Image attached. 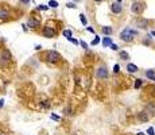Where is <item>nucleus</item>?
Returning <instances> with one entry per match:
<instances>
[{
    "label": "nucleus",
    "instance_id": "obj_1",
    "mask_svg": "<svg viewBox=\"0 0 155 135\" xmlns=\"http://www.w3.org/2000/svg\"><path fill=\"white\" fill-rule=\"evenodd\" d=\"M135 35H138V31H136V30H132V28H125V30L121 31L120 38H121L123 41H125V42H131V41L135 38Z\"/></svg>",
    "mask_w": 155,
    "mask_h": 135
},
{
    "label": "nucleus",
    "instance_id": "obj_2",
    "mask_svg": "<svg viewBox=\"0 0 155 135\" xmlns=\"http://www.w3.org/2000/svg\"><path fill=\"white\" fill-rule=\"evenodd\" d=\"M59 59H61V55H59V53H57V51H54V50H51V51H49L47 53V61L49 62H58Z\"/></svg>",
    "mask_w": 155,
    "mask_h": 135
},
{
    "label": "nucleus",
    "instance_id": "obj_3",
    "mask_svg": "<svg viewBox=\"0 0 155 135\" xmlns=\"http://www.w3.org/2000/svg\"><path fill=\"white\" fill-rule=\"evenodd\" d=\"M96 76L98 77V78H107L108 77V70L105 66H101V68H98L96 72Z\"/></svg>",
    "mask_w": 155,
    "mask_h": 135
},
{
    "label": "nucleus",
    "instance_id": "obj_4",
    "mask_svg": "<svg viewBox=\"0 0 155 135\" xmlns=\"http://www.w3.org/2000/svg\"><path fill=\"white\" fill-rule=\"evenodd\" d=\"M131 10H132V12L134 14H140L142 12V10H143V3H134L132 4V7H131Z\"/></svg>",
    "mask_w": 155,
    "mask_h": 135
},
{
    "label": "nucleus",
    "instance_id": "obj_5",
    "mask_svg": "<svg viewBox=\"0 0 155 135\" xmlns=\"http://www.w3.org/2000/svg\"><path fill=\"white\" fill-rule=\"evenodd\" d=\"M43 34H45L46 38H53L54 35H55V32H54V30L51 27H45V28H43Z\"/></svg>",
    "mask_w": 155,
    "mask_h": 135
},
{
    "label": "nucleus",
    "instance_id": "obj_6",
    "mask_svg": "<svg viewBox=\"0 0 155 135\" xmlns=\"http://www.w3.org/2000/svg\"><path fill=\"white\" fill-rule=\"evenodd\" d=\"M111 10H112L113 14H120L121 12V4L120 3H113L111 5Z\"/></svg>",
    "mask_w": 155,
    "mask_h": 135
},
{
    "label": "nucleus",
    "instance_id": "obj_7",
    "mask_svg": "<svg viewBox=\"0 0 155 135\" xmlns=\"http://www.w3.org/2000/svg\"><path fill=\"white\" fill-rule=\"evenodd\" d=\"M27 24H28V27H31V28H35V27L39 26V20H35V19H30Z\"/></svg>",
    "mask_w": 155,
    "mask_h": 135
},
{
    "label": "nucleus",
    "instance_id": "obj_8",
    "mask_svg": "<svg viewBox=\"0 0 155 135\" xmlns=\"http://www.w3.org/2000/svg\"><path fill=\"white\" fill-rule=\"evenodd\" d=\"M127 70H128L129 73H135V72H138V66L134 64H128L127 65Z\"/></svg>",
    "mask_w": 155,
    "mask_h": 135
},
{
    "label": "nucleus",
    "instance_id": "obj_9",
    "mask_svg": "<svg viewBox=\"0 0 155 135\" xmlns=\"http://www.w3.org/2000/svg\"><path fill=\"white\" fill-rule=\"evenodd\" d=\"M111 45H112V39H111V38H108V37L102 38V46H104V47L111 46Z\"/></svg>",
    "mask_w": 155,
    "mask_h": 135
},
{
    "label": "nucleus",
    "instance_id": "obj_10",
    "mask_svg": "<svg viewBox=\"0 0 155 135\" xmlns=\"http://www.w3.org/2000/svg\"><path fill=\"white\" fill-rule=\"evenodd\" d=\"M139 119L142 120V122H147V120H148V113L147 112H140L139 113Z\"/></svg>",
    "mask_w": 155,
    "mask_h": 135
},
{
    "label": "nucleus",
    "instance_id": "obj_11",
    "mask_svg": "<svg viewBox=\"0 0 155 135\" xmlns=\"http://www.w3.org/2000/svg\"><path fill=\"white\" fill-rule=\"evenodd\" d=\"M147 111H148V113H155V103H150L147 105Z\"/></svg>",
    "mask_w": 155,
    "mask_h": 135
},
{
    "label": "nucleus",
    "instance_id": "obj_12",
    "mask_svg": "<svg viewBox=\"0 0 155 135\" xmlns=\"http://www.w3.org/2000/svg\"><path fill=\"white\" fill-rule=\"evenodd\" d=\"M101 31H102V34H105V35H111V34H112V28H111V27H102Z\"/></svg>",
    "mask_w": 155,
    "mask_h": 135
},
{
    "label": "nucleus",
    "instance_id": "obj_13",
    "mask_svg": "<svg viewBox=\"0 0 155 135\" xmlns=\"http://www.w3.org/2000/svg\"><path fill=\"white\" fill-rule=\"evenodd\" d=\"M120 58L124 59V61H127V59H129V55L127 51H120Z\"/></svg>",
    "mask_w": 155,
    "mask_h": 135
},
{
    "label": "nucleus",
    "instance_id": "obj_14",
    "mask_svg": "<svg viewBox=\"0 0 155 135\" xmlns=\"http://www.w3.org/2000/svg\"><path fill=\"white\" fill-rule=\"evenodd\" d=\"M146 76H147L148 78H151V80H152V78H154V77H155V73H154V70H152V69L147 70V72H146Z\"/></svg>",
    "mask_w": 155,
    "mask_h": 135
},
{
    "label": "nucleus",
    "instance_id": "obj_15",
    "mask_svg": "<svg viewBox=\"0 0 155 135\" xmlns=\"http://www.w3.org/2000/svg\"><path fill=\"white\" fill-rule=\"evenodd\" d=\"M147 23H148L147 20H139L138 22V26L142 27V28H147Z\"/></svg>",
    "mask_w": 155,
    "mask_h": 135
},
{
    "label": "nucleus",
    "instance_id": "obj_16",
    "mask_svg": "<svg viewBox=\"0 0 155 135\" xmlns=\"http://www.w3.org/2000/svg\"><path fill=\"white\" fill-rule=\"evenodd\" d=\"M8 16V12L5 10H0V19H4V18H7Z\"/></svg>",
    "mask_w": 155,
    "mask_h": 135
},
{
    "label": "nucleus",
    "instance_id": "obj_17",
    "mask_svg": "<svg viewBox=\"0 0 155 135\" xmlns=\"http://www.w3.org/2000/svg\"><path fill=\"white\" fill-rule=\"evenodd\" d=\"M49 7H51V8H57V7H58V3H57L55 0H50V3H49Z\"/></svg>",
    "mask_w": 155,
    "mask_h": 135
},
{
    "label": "nucleus",
    "instance_id": "obj_18",
    "mask_svg": "<svg viewBox=\"0 0 155 135\" xmlns=\"http://www.w3.org/2000/svg\"><path fill=\"white\" fill-rule=\"evenodd\" d=\"M80 20H81V23H82V24H86V23H88V20H86V18H85V15H84V14H81V15H80Z\"/></svg>",
    "mask_w": 155,
    "mask_h": 135
},
{
    "label": "nucleus",
    "instance_id": "obj_19",
    "mask_svg": "<svg viewBox=\"0 0 155 135\" xmlns=\"http://www.w3.org/2000/svg\"><path fill=\"white\" fill-rule=\"evenodd\" d=\"M64 37H66L68 39L72 38V31H70V30H65V31H64Z\"/></svg>",
    "mask_w": 155,
    "mask_h": 135
},
{
    "label": "nucleus",
    "instance_id": "obj_20",
    "mask_svg": "<svg viewBox=\"0 0 155 135\" xmlns=\"http://www.w3.org/2000/svg\"><path fill=\"white\" fill-rule=\"evenodd\" d=\"M98 42H100V37H97V35H96V38L92 41V46H96V45H98Z\"/></svg>",
    "mask_w": 155,
    "mask_h": 135
},
{
    "label": "nucleus",
    "instance_id": "obj_21",
    "mask_svg": "<svg viewBox=\"0 0 155 135\" xmlns=\"http://www.w3.org/2000/svg\"><path fill=\"white\" fill-rule=\"evenodd\" d=\"M140 86H142V80H135V88L138 89Z\"/></svg>",
    "mask_w": 155,
    "mask_h": 135
},
{
    "label": "nucleus",
    "instance_id": "obj_22",
    "mask_svg": "<svg viewBox=\"0 0 155 135\" xmlns=\"http://www.w3.org/2000/svg\"><path fill=\"white\" fill-rule=\"evenodd\" d=\"M113 72H115V73H119V72H120V66H119V65H115V66H113Z\"/></svg>",
    "mask_w": 155,
    "mask_h": 135
},
{
    "label": "nucleus",
    "instance_id": "obj_23",
    "mask_svg": "<svg viewBox=\"0 0 155 135\" xmlns=\"http://www.w3.org/2000/svg\"><path fill=\"white\" fill-rule=\"evenodd\" d=\"M147 132H148V135H155L154 134V128H152V127H150V128L147 130Z\"/></svg>",
    "mask_w": 155,
    "mask_h": 135
},
{
    "label": "nucleus",
    "instance_id": "obj_24",
    "mask_svg": "<svg viewBox=\"0 0 155 135\" xmlns=\"http://www.w3.org/2000/svg\"><path fill=\"white\" fill-rule=\"evenodd\" d=\"M81 46H82V47H84V49H88V45H86V43L85 42H84V41H81Z\"/></svg>",
    "mask_w": 155,
    "mask_h": 135
},
{
    "label": "nucleus",
    "instance_id": "obj_25",
    "mask_svg": "<svg viewBox=\"0 0 155 135\" xmlns=\"http://www.w3.org/2000/svg\"><path fill=\"white\" fill-rule=\"evenodd\" d=\"M111 49L112 50H119V46L117 45H111Z\"/></svg>",
    "mask_w": 155,
    "mask_h": 135
},
{
    "label": "nucleus",
    "instance_id": "obj_26",
    "mask_svg": "<svg viewBox=\"0 0 155 135\" xmlns=\"http://www.w3.org/2000/svg\"><path fill=\"white\" fill-rule=\"evenodd\" d=\"M68 7H69V8H76V4H73V3H69V4H68Z\"/></svg>",
    "mask_w": 155,
    "mask_h": 135
},
{
    "label": "nucleus",
    "instance_id": "obj_27",
    "mask_svg": "<svg viewBox=\"0 0 155 135\" xmlns=\"http://www.w3.org/2000/svg\"><path fill=\"white\" fill-rule=\"evenodd\" d=\"M38 8H39V10H47V7H46V5H39Z\"/></svg>",
    "mask_w": 155,
    "mask_h": 135
},
{
    "label": "nucleus",
    "instance_id": "obj_28",
    "mask_svg": "<svg viewBox=\"0 0 155 135\" xmlns=\"http://www.w3.org/2000/svg\"><path fill=\"white\" fill-rule=\"evenodd\" d=\"M51 119H53V120H58V116H57V115H51Z\"/></svg>",
    "mask_w": 155,
    "mask_h": 135
},
{
    "label": "nucleus",
    "instance_id": "obj_29",
    "mask_svg": "<svg viewBox=\"0 0 155 135\" xmlns=\"http://www.w3.org/2000/svg\"><path fill=\"white\" fill-rule=\"evenodd\" d=\"M69 41H70V42H73V43H76V45L78 43V42H77V41H76V39H73V38H69Z\"/></svg>",
    "mask_w": 155,
    "mask_h": 135
},
{
    "label": "nucleus",
    "instance_id": "obj_30",
    "mask_svg": "<svg viewBox=\"0 0 155 135\" xmlns=\"http://www.w3.org/2000/svg\"><path fill=\"white\" fill-rule=\"evenodd\" d=\"M3 104H4V100H3V99H1V100H0V108L3 107Z\"/></svg>",
    "mask_w": 155,
    "mask_h": 135
},
{
    "label": "nucleus",
    "instance_id": "obj_31",
    "mask_svg": "<svg viewBox=\"0 0 155 135\" xmlns=\"http://www.w3.org/2000/svg\"><path fill=\"white\" fill-rule=\"evenodd\" d=\"M88 31H91V32H95V30H93L92 27H88Z\"/></svg>",
    "mask_w": 155,
    "mask_h": 135
},
{
    "label": "nucleus",
    "instance_id": "obj_32",
    "mask_svg": "<svg viewBox=\"0 0 155 135\" xmlns=\"http://www.w3.org/2000/svg\"><path fill=\"white\" fill-rule=\"evenodd\" d=\"M23 3H30V0H22Z\"/></svg>",
    "mask_w": 155,
    "mask_h": 135
},
{
    "label": "nucleus",
    "instance_id": "obj_33",
    "mask_svg": "<svg viewBox=\"0 0 155 135\" xmlns=\"http://www.w3.org/2000/svg\"><path fill=\"white\" fill-rule=\"evenodd\" d=\"M151 35H154L155 37V31H151Z\"/></svg>",
    "mask_w": 155,
    "mask_h": 135
},
{
    "label": "nucleus",
    "instance_id": "obj_34",
    "mask_svg": "<svg viewBox=\"0 0 155 135\" xmlns=\"http://www.w3.org/2000/svg\"><path fill=\"white\" fill-rule=\"evenodd\" d=\"M138 135H144V134H143V132H139V134H138Z\"/></svg>",
    "mask_w": 155,
    "mask_h": 135
},
{
    "label": "nucleus",
    "instance_id": "obj_35",
    "mask_svg": "<svg viewBox=\"0 0 155 135\" xmlns=\"http://www.w3.org/2000/svg\"><path fill=\"white\" fill-rule=\"evenodd\" d=\"M116 1H117V3H121V0H116Z\"/></svg>",
    "mask_w": 155,
    "mask_h": 135
},
{
    "label": "nucleus",
    "instance_id": "obj_36",
    "mask_svg": "<svg viewBox=\"0 0 155 135\" xmlns=\"http://www.w3.org/2000/svg\"><path fill=\"white\" fill-rule=\"evenodd\" d=\"M95 1H102V0H95Z\"/></svg>",
    "mask_w": 155,
    "mask_h": 135
},
{
    "label": "nucleus",
    "instance_id": "obj_37",
    "mask_svg": "<svg viewBox=\"0 0 155 135\" xmlns=\"http://www.w3.org/2000/svg\"><path fill=\"white\" fill-rule=\"evenodd\" d=\"M152 80H154V81H155V77H154V78H152Z\"/></svg>",
    "mask_w": 155,
    "mask_h": 135
}]
</instances>
